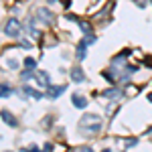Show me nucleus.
<instances>
[{
	"instance_id": "obj_7",
	"label": "nucleus",
	"mask_w": 152,
	"mask_h": 152,
	"mask_svg": "<svg viewBox=\"0 0 152 152\" xmlns=\"http://www.w3.org/2000/svg\"><path fill=\"white\" fill-rule=\"evenodd\" d=\"M87 45H89V43L83 39L81 43L75 47V59H77V61H83V59L87 57Z\"/></svg>"
},
{
	"instance_id": "obj_20",
	"label": "nucleus",
	"mask_w": 152,
	"mask_h": 152,
	"mask_svg": "<svg viewBox=\"0 0 152 152\" xmlns=\"http://www.w3.org/2000/svg\"><path fill=\"white\" fill-rule=\"evenodd\" d=\"M150 4H152V0H150Z\"/></svg>"
},
{
	"instance_id": "obj_18",
	"label": "nucleus",
	"mask_w": 152,
	"mask_h": 152,
	"mask_svg": "<svg viewBox=\"0 0 152 152\" xmlns=\"http://www.w3.org/2000/svg\"><path fill=\"white\" fill-rule=\"evenodd\" d=\"M67 20H71V23H79V18H77L75 14H67Z\"/></svg>"
},
{
	"instance_id": "obj_15",
	"label": "nucleus",
	"mask_w": 152,
	"mask_h": 152,
	"mask_svg": "<svg viewBox=\"0 0 152 152\" xmlns=\"http://www.w3.org/2000/svg\"><path fill=\"white\" fill-rule=\"evenodd\" d=\"M136 144H138V138H132V140H126V144H124V148H126V150H130V148H134Z\"/></svg>"
},
{
	"instance_id": "obj_8",
	"label": "nucleus",
	"mask_w": 152,
	"mask_h": 152,
	"mask_svg": "<svg viewBox=\"0 0 152 152\" xmlns=\"http://www.w3.org/2000/svg\"><path fill=\"white\" fill-rule=\"evenodd\" d=\"M35 79H37V83H39L41 87H49V85H51V77H49L47 71H39V73H35Z\"/></svg>"
},
{
	"instance_id": "obj_6",
	"label": "nucleus",
	"mask_w": 152,
	"mask_h": 152,
	"mask_svg": "<svg viewBox=\"0 0 152 152\" xmlns=\"http://www.w3.org/2000/svg\"><path fill=\"white\" fill-rule=\"evenodd\" d=\"M71 104H73V107L85 110L89 102H87V97H85V95H81V94H73V95H71Z\"/></svg>"
},
{
	"instance_id": "obj_16",
	"label": "nucleus",
	"mask_w": 152,
	"mask_h": 152,
	"mask_svg": "<svg viewBox=\"0 0 152 152\" xmlns=\"http://www.w3.org/2000/svg\"><path fill=\"white\" fill-rule=\"evenodd\" d=\"M85 41H87L89 45H94V43L97 41V39H95V35H85Z\"/></svg>"
},
{
	"instance_id": "obj_9",
	"label": "nucleus",
	"mask_w": 152,
	"mask_h": 152,
	"mask_svg": "<svg viewBox=\"0 0 152 152\" xmlns=\"http://www.w3.org/2000/svg\"><path fill=\"white\" fill-rule=\"evenodd\" d=\"M97 122H102V118L97 114H85L79 122V126H89V124H97Z\"/></svg>"
},
{
	"instance_id": "obj_19",
	"label": "nucleus",
	"mask_w": 152,
	"mask_h": 152,
	"mask_svg": "<svg viewBox=\"0 0 152 152\" xmlns=\"http://www.w3.org/2000/svg\"><path fill=\"white\" fill-rule=\"evenodd\" d=\"M148 102H150V104H152V94H148Z\"/></svg>"
},
{
	"instance_id": "obj_1",
	"label": "nucleus",
	"mask_w": 152,
	"mask_h": 152,
	"mask_svg": "<svg viewBox=\"0 0 152 152\" xmlns=\"http://www.w3.org/2000/svg\"><path fill=\"white\" fill-rule=\"evenodd\" d=\"M23 28L24 26H23V23H20L18 18H8V20L4 23V35L8 37V39H18Z\"/></svg>"
},
{
	"instance_id": "obj_2",
	"label": "nucleus",
	"mask_w": 152,
	"mask_h": 152,
	"mask_svg": "<svg viewBox=\"0 0 152 152\" xmlns=\"http://www.w3.org/2000/svg\"><path fill=\"white\" fill-rule=\"evenodd\" d=\"M37 18H39V20H41L43 24H51L53 20H55V14L49 10V8L41 6V8H37Z\"/></svg>"
},
{
	"instance_id": "obj_5",
	"label": "nucleus",
	"mask_w": 152,
	"mask_h": 152,
	"mask_svg": "<svg viewBox=\"0 0 152 152\" xmlns=\"http://www.w3.org/2000/svg\"><path fill=\"white\" fill-rule=\"evenodd\" d=\"M65 89H67V85H53V83H51V85L47 87V97L49 99H57Z\"/></svg>"
},
{
	"instance_id": "obj_12",
	"label": "nucleus",
	"mask_w": 152,
	"mask_h": 152,
	"mask_svg": "<svg viewBox=\"0 0 152 152\" xmlns=\"http://www.w3.org/2000/svg\"><path fill=\"white\" fill-rule=\"evenodd\" d=\"M77 24H79V28H81L83 35H91V24H89V23H85V20H79Z\"/></svg>"
},
{
	"instance_id": "obj_13",
	"label": "nucleus",
	"mask_w": 152,
	"mask_h": 152,
	"mask_svg": "<svg viewBox=\"0 0 152 152\" xmlns=\"http://www.w3.org/2000/svg\"><path fill=\"white\" fill-rule=\"evenodd\" d=\"M10 95H12L10 83H2V99H6V97H10Z\"/></svg>"
},
{
	"instance_id": "obj_3",
	"label": "nucleus",
	"mask_w": 152,
	"mask_h": 152,
	"mask_svg": "<svg viewBox=\"0 0 152 152\" xmlns=\"http://www.w3.org/2000/svg\"><path fill=\"white\" fill-rule=\"evenodd\" d=\"M104 97L110 99V102H116L120 97H124V89L122 87H110V89H104Z\"/></svg>"
},
{
	"instance_id": "obj_4",
	"label": "nucleus",
	"mask_w": 152,
	"mask_h": 152,
	"mask_svg": "<svg viewBox=\"0 0 152 152\" xmlns=\"http://www.w3.org/2000/svg\"><path fill=\"white\" fill-rule=\"evenodd\" d=\"M69 77L73 79V83H83L85 79H87V77H85V71H83L79 65H75V67L69 71Z\"/></svg>"
},
{
	"instance_id": "obj_14",
	"label": "nucleus",
	"mask_w": 152,
	"mask_h": 152,
	"mask_svg": "<svg viewBox=\"0 0 152 152\" xmlns=\"http://www.w3.org/2000/svg\"><path fill=\"white\" fill-rule=\"evenodd\" d=\"M6 67L10 71H16L18 69V61H16V59H6Z\"/></svg>"
},
{
	"instance_id": "obj_17",
	"label": "nucleus",
	"mask_w": 152,
	"mask_h": 152,
	"mask_svg": "<svg viewBox=\"0 0 152 152\" xmlns=\"http://www.w3.org/2000/svg\"><path fill=\"white\" fill-rule=\"evenodd\" d=\"M20 47H23V49H31V47H33V43H31V41H24V39H23V41H20Z\"/></svg>"
},
{
	"instance_id": "obj_11",
	"label": "nucleus",
	"mask_w": 152,
	"mask_h": 152,
	"mask_svg": "<svg viewBox=\"0 0 152 152\" xmlns=\"http://www.w3.org/2000/svg\"><path fill=\"white\" fill-rule=\"evenodd\" d=\"M24 69L35 71V69H37V61H35L33 57H24Z\"/></svg>"
},
{
	"instance_id": "obj_10",
	"label": "nucleus",
	"mask_w": 152,
	"mask_h": 152,
	"mask_svg": "<svg viewBox=\"0 0 152 152\" xmlns=\"http://www.w3.org/2000/svg\"><path fill=\"white\" fill-rule=\"evenodd\" d=\"M2 122H4V124H8L10 128H16V126H18V122L14 120V116H12L10 112H6V110H2Z\"/></svg>"
}]
</instances>
